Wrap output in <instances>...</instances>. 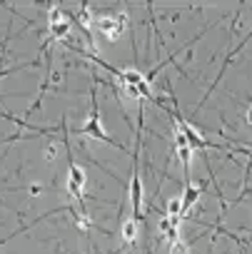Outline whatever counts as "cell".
Here are the masks:
<instances>
[{
  "instance_id": "1",
  "label": "cell",
  "mask_w": 252,
  "mask_h": 254,
  "mask_svg": "<svg viewBox=\"0 0 252 254\" xmlns=\"http://www.w3.org/2000/svg\"><path fill=\"white\" fill-rule=\"evenodd\" d=\"M95 28L100 30V35H102L105 40L115 43V40H117V38L125 33V28H128V13L105 15V18H100V20L95 23Z\"/></svg>"
},
{
  "instance_id": "2",
  "label": "cell",
  "mask_w": 252,
  "mask_h": 254,
  "mask_svg": "<svg viewBox=\"0 0 252 254\" xmlns=\"http://www.w3.org/2000/svg\"><path fill=\"white\" fill-rule=\"evenodd\" d=\"M48 20H50V35H53V40H65L70 35V23H68V18H65V13L60 8H50Z\"/></svg>"
},
{
  "instance_id": "3",
  "label": "cell",
  "mask_w": 252,
  "mask_h": 254,
  "mask_svg": "<svg viewBox=\"0 0 252 254\" xmlns=\"http://www.w3.org/2000/svg\"><path fill=\"white\" fill-rule=\"evenodd\" d=\"M83 187H85V172L80 165H73L70 172H68V182H65V190L70 197H75L78 202H83Z\"/></svg>"
},
{
  "instance_id": "4",
  "label": "cell",
  "mask_w": 252,
  "mask_h": 254,
  "mask_svg": "<svg viewBox=\"0 0 252 254\" xmlns=\"http://www.w3.org/2000/svg\"><path fill=\"white\" fill-rule=\"evenodd\" d=\"M160 234L168 242V247L175 244V242H180V217H165L160 222Z\"/></svg>"
},
{
  "instance_id": "5",
  "label": "cell",
  "mask_w": 252,
  "mask_h": 254,
  "mask_svg": "<svg viewBox=\"0 0 252 254\" xmlns=\"http://www.w3.org/2000/svg\"><path fill=\"white\" fill-rule=\"evenodd\" d=\"M83 135H87V137H92V140L112 142V137L102 130V125H100V120H97V112H92V115H90V120L85 122V127H83Z\"/></svg>"
},
{
  "instance_id": "6",
  "label": "cell",
  "mask_w": 252,
  "mask_h": 254,
  "mask_svg": "<svg viewBox=\"0 0 252 254\" xmlns=\"http://www.w3.org/2000/svg\"><path fill=\"white\" fill-rule=\"evenodd\" d=\"M177 127L182 130V135L187 137V142H190V147H192V150H197V147H202V145H205V140L200 137V132L195 130V127H192L190 122H185V120H177Z\"/></svg>"
},
{
  "instance_id": "7",
  "label": "cell",
  "mask_w": 252,
  "mask_h": 254,
  "mask_svg": "<svg viewBox=\"0 0 252 254\" xmlns=\"http://www.w3.org/2000/svg\"><path fill=\"white\" fill-rule=\"evenodd\" d=\"M200 185H187V190H185V194H182V217H187L190 214V209L195 207V202H197V197H200Z\"/></svg>"
},
{
  "instance_id": "8",
  "label": "cell",
  "mask_w": 252,
  "mask_h": 254,
  "mask_svg": "<svg viewBox=\"0 0 252 254\" xmlns=\"http://www.w3.org/2000/svg\"><path fill=\"white\" fill-rule=\"evenodd\" d=\"M138 232H140V224H138V219H135V217H130L128 222L122 224V229H120V234H122V242H125V244H135V239H138Z\"/></svg>"
},
{
  "instance_id": "9",
  "label": "cell",
  "mask_w": 252,
  "mask_h": 254,
  "mask_svg": "<svg viewBox=\"0 0 252 254\" xmlns=\"http://www.w3.org/2000/svg\"><path fill=\"white\" fill-rule=\"evenodd\" d=\"M130 199H133V209L138 212L140 204H143V187H140V180L133 177V187H130Z\"/></svg>"
},
{
  "instance_id": "10",
  "label": "cell",
  "mask_w": 252,
  "mask_h": 254,
  "mask_svg": "<svg viewBox=\"0 0 252 254\" xmlns=\"http://www.w3.org/2000/svg\"><path fill=\"white\" fill-rule=\"evenodd\" d=\"M120 95L128 97V100H140L143 97V90L140 87H133V85H120Z\"/></svg>"
},
{
  "instance_id": "11",
  "label": "cell",
  "mask_w": 252,
  "mask_h": 254,
  "mask_svg": "<svg viewBox=\"0 0 252 254\" xmlns=\"http://www.w3.org/2000/svg\"><path fill=\"white\" fill-rule=\"evenodd\" d=\"M168 217H180L182 219V197H175L168 202Z\"/></svg>"
},
{
  "instance_id": "12",
  "label": "cell",
  "mask_w": 252,
  "mask_h": 254,
  "mask_svg": "<svg viewBox=\"0 0 252 254\" xmlns=\"http://www.w3.org/2000/svg\"><path fill=\"white\" fill-rule=\"evenodd\" d=\"M177 157H180V162H182V167L187 172L190 165H192V147H177Z\"/></svg>"
},
{
  "instance_id": "13",
  "label": "cell",
  "mask_w": 252,
  "mask_h": 254,
  "mask_svg": "<svg viewBox=\"0 0 252 254\" xmlns=\"http://www.w3.org/2000/svg\"><path fill=\"white\" fill-rule=\"evenodd\" d=\"M75 224H78L80 232H87V229L92 227V219H90L85 212H78V214H75Z\"/></svg>"
},
{
  "instance_id": "14",
  "label": "cell",
  "mask_w": 252,
  "mask_h": 254,
  "mask_svg": "<svg viewBox=\"0 0 252 254\" xmlns=\"http://www.w3.org/2000/svg\"><path fill=\"white\" fill-rule=\"evenodd\" d=\"M170 254H190V252H187L185 242H175V244H170Z\"/></svg>"
},
{
  "instance_id": "15",
  "label": "cell",
  "mask_w": 252,
  "mask_h": 254,
  "mask_svg": "<svg viewBox=\"0 0 252 254\" xmlns=\"http://www.w3.org/2000/svg\"><path fill=\"white\" fill-rule=\"evenodd\" d=\"M58 152H60V150H58V145H48L43 155H45V160L50 162V160H58Z\"/></svg>"
},
{
  "instance_id": "16",
  "label": "cell",
  "mask_w": 252,
  "mask_h": 254,
  "mask_svg": "<svg viewBox=\"0 0 252 254\" xmlns=\"http://www.w3.org/2000/svg\"><path fill=\"white\" fill-rule=\"evenodd\" d=\"M30 192H33V194H40V192H43V185H30Z\"/></svg>"
},
{
  "instance_id": "17",
  "label": "cell",
  "mask_w": 252,
  "mask_h": 254,
  "mask_svg": "<svg viewBox=\"0 0 252 254\" xmlns=\"http://www.w3.org/2000/svg\"><path fill=\"white\" fill-rule=\"evenodd\" d=\"M245 120H247V122H250V125H252V105H250V107H247V112H245Z\"/></svg>"
}]
</instances>
